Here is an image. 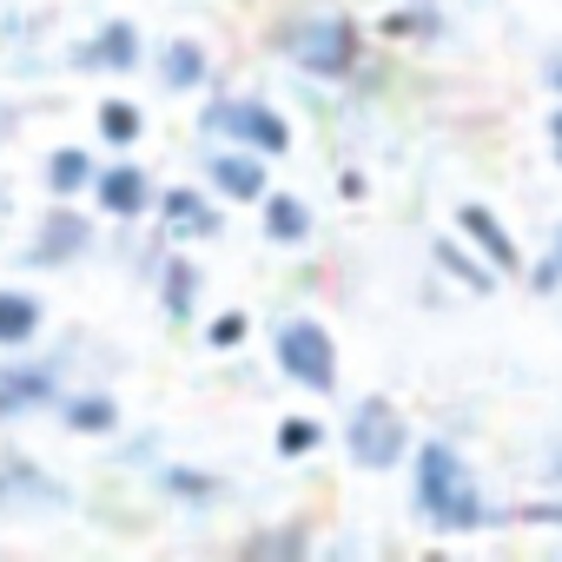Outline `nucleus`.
Here are the masks:
<instances>
[{
    "label": "nucleus",
    "instance_id": "nucleus-5",
    "mask_svg": "<svg viewBox=\"0 0 562 562\" xmlns=\"http://www.w3.org/2000/svg\"><path fill=\"white\" fill-rule=\"evenodd\" d=\"M345 450H351V463H364V470L404 463V457H411V424H404V411H397L391 397H364V404L351 411V424H345Z\"/></svg>",
    "mask_w": 562,
    "mask_h": 562
},
{
    "label": "nucleus",
    "instance_id": "nucleus-18",
    "mask_svg": "<svg viewBox=\"0 0 562 562\" xmlns=\"http://www.w3.org/2000/svg\"><path fill=\"white\" fill-rule=\"evenodd\" d=\"M54 411H60V424H67L74 437H113V430H120V404H113L106 391H74V397H60Z\"/></svg>",
    "mask_w": 562,
    "mask_h": 562
},
{
    "label": "nucleus",
    "instance_id": "nucleus-6",
    "mask_svg": "<svg viewBox=\"0 0 562 562\" xmlns=\"http://www.w3.org/2000/svg\"><path fill=\"white\" fill-rule=\"evenodd\" d=\"M67 397V371L47 364V358H14L0 364V424L14 417H34V411H54Z\"/></svg>",
    "mask_w": 562,
    "mask_h": 562
},
{
    "label": "nucleus",
    "instance_id": "nucleus-19",
    "mask_svg": "<svg viewBox=\"0 0 562 562\" xmlns=\"http://www.w3.org/2000/svg\"><path fill=\"white\" fill-rule=\"evenodd\" d=\"M93 172H100V159H93L87 146H54L47 166H41V179H47L54 199H80V192L93 186Z\"/></svg>",
    "mask_w": 562,
    "mask_h": 562
},
{
    "label": "nucleus",
    "instance_id": "nucleus-3",
    "mask_svg": "<svg viewBox=\"0 0 562 562\" xmlns=\"http://www.w3.org/2000/svg\"><path fill=\"white\" fill-rule=\"evenodd\" d=\"M199 133L205 139H225V146H245V153H265V159L292 153V120L278 113V106H265V100H245V93L205 100L199 106Z\"/></svg>",
    "mask_w": 562,
    "mask_h": 562
},
{
    "label": "nucleus",
    "instance_id": "nucleus-17",
    "mask_svg": "<svg viewBox=\"0 0 562 562\" xmlns=\"http://www.w3.org/2000/svg\"><path fill=\"white\" fill-rule=\"evenodd\" d=\"M265 238L271 245H305L312 238V205L299 199V192H278V186H265Z\"/></svg>",
    "mask_w": 562,
    "mask_h": 562
},
{
    "label": "nucleus",
    "instance_id": "nucleus-27",
    "mask_svg": "<svg viewBox=\"0 0 562 562\" xmlns=\"http://www.w3.org/2000/svg\"><path fill=\"white\" fill-rule=\"evenodd\" d=\"M522 522H562V503H529V509H516Z\"/></svg>",
    "mask_w": 562,
    "mask_h": 562
},
{
    "label": "nucleus",
    "instance_id": "nucleus-14",
    "mask_svg": "<svg viewBox=\"0 0 562 562\" xmlns=\"http://www.w3.org/2000/svg\"><path fill=\"white\" fill-rule=\"evenodd\" d=\"M159 87L166 93H199L205 80H212V60H205V47L199 41H186V34H172V41H159Z\"/></svg>",
    "mask_w": 562,
    "mask_h": 562
},
{
    "label": "nucleus",
    "instance_id": "nucleus-24",
    "mask_svg": "<svg viewBox=\"0 0 562 562\" xmlns=\"http://www.w3.org/2000/svg\"><path fill=\"white\" fill-rule=\"evenodd\" d=\"M159 490H172V496H186V503L225 496V483H218V476H199V470H159Z\"/></svg>",
    "mask_w": 562,
    "mask_h": 562
},
{
    "label": "nucleus",
    "instance_id": "nucleus-21",
    "mask_svg": "<svg viewBox=\"0 0 562 562\" xmlns=\"http://www.w3.org/2000/svg\"><path fill=\"white\" fill-rule=\"evenodd\" d=\"M378 34H384V41H404V47H411V41H430V34H443V21L430 14V0H404L397 14H384V27H378Z\"/></svg>",
    "mask_w": 562,
    "mask_h": 562
},
{
    "label": "nucleus",
    "instance_id": "nucleus-12",
    "mask_svg": "<svg viewBox=\"0 0 562 562\" xmlns=\"http://www.w3.org/2000/svg\"><path fill=\"white\" fill-rule=\"evenodd\" d=\"M457 232H463V238H470V245H476V251H483L496 271H503V278H509V271H522V245L509 238V225H503L490 205L463 199V205H457Z\"/></svg>",
    "mask_w": 562,
    "mask_h": 562
},
{
    "label": "nucleus",
    "instance_id": "nucleus-22",
    "mask_svg": "<svg viewBox=\"0 0 562 562\" xmlns=\"http://www.w3.org/2000/svg\"><path fill=\"white\" fill-rule=\"evenodd\" d=\"M100 139L106 146H139V133H146V113L133 106V100H100Z\"/></svg>",
    "mask_w": 562,
    "mask_h": 562
},
{
    "label": "nucleus",
    "instance_id": "nucleus-26",
    "mask_svg": "<svg viewBox=\"0 0 562 562\" xmlns=\"http://www.w3.org/2000/svg\"><path fill=\"white\" fill-rule=\"evenodd\" d=\"M245 331H251V325H245V312H218L205 338H212V351H238V345H245Z\"/></svg>",
    "mask_w": 562,
    "mask_h": 562
},
{
    "label": "nucleus",
    "instance_id": "nucleus-30",
    "mask_svg": "<svg viewBox=\"0 0 562 562\" xmlns=\"http://www.w3.org/2000/svg\"><path fill=\"white\" fill-rule=\"evenodd\" d=\"M549 265H555V278H562V232H555V251H549Z\"/></svg>",
    "mask_w": 562,
    "mask_h": 562
},
{
    "label": "nucleus",
    "instance_id": "nucleus-1",
    "mask_svg": "<svg viewBox=\"0 0 562 562\" xmlns=\"http://www.w3.org/2000/svg\"><path fill=\"white\" fill-rule=\"evenodd\" d=\"M411 496H417V516L430 529H443V536H470V529L490 522V503H483L470 463L437 437L424 450H411Z\"/></svg>",
    "mask_w": 562,
    "mask_h": 562
},
{
    "label": "nucleus",
    "instance_id": "nucleus-20",
    "mask_svg": "<svg viewBox=\"0 0 562 562\" xmlns=\"http://www.w3.org/2000/svg\"><path fill=\"white\" fill-rule=\"evenodd\" d=\"M430 258H437V265H443V271L457 278V285H470L476 299H490V292H496V278H503V271H496L490 258H470V251H463L457 238H437V245H430Z\"/></svg>",
    "mask_w": 562,
    "mask_h": 562
},
{
    "label": "nucleus",
    "instance_id": "nucleus-31",
    "mask_svg": "<svg viewBox=\"0 0 562 562\" xmlns=\"http://www.w3.org/2000/svg\"><path fill=\"white\" fill-rule=\"evenodd\" d=\"M0 225H8V192H0Z\"/></svg>",
    "mask_w": 562,
    "mask_h": 562
},
{
    "label": "nucleus",
    "instance_id": "nucleus-8",
    "mask_svg": "<svg viewBox=\"0 0 562 562\" xmlns=\"http://www.w3.org/2000/svg\"><path fill=\"white\" fill-rule=\"evenodd\" d=\"M74 490L60 476H47L34 457H8L0 463V509L8 516H27V509H67Z\"/></svg>",
    "mask_w": 562,
    "mask_h": 562
},
{
    "label": "nucleus",
    "instance_id": "nucleus-4",
    "mask_svg": "<svg viewBox=\"0 0 562 562\" xmlns=\"http://www.w3.org/2000/svg\"><path fill=\"white\" fill-rule=\"evenodd\" d=\"M271 351H278V371H285L292 384H305V391H318V397H331V391H338V345H331V331H325L318 318H292V325H278Z\"/></svg>",
    "mask_w": 562,
    "mask_h": 562
},
{
    "label": "nucleus",
    "instance_id": "nucleus-7",
    "mask_svg": "<svg viewBox=\"0 0 562 562\" xmlns=\"http://www.w3.org/2000/svg\"><path fill=\"white\" fill-rule=\"evenodd\" d=\"M87 245H93V218H87L74 199H54V205L41 212V225H34L27 265H74V258H87Z\"/></svg>",
    "mask_w": 562,
    "mask_h": 562
},
{
    "label": "nucleus",
    "instance_id": "nucleus-9",
    "mask_svg": "<svg viewBox=\"0 0 562 562\" xmlns=\"http://www.w3.org/2000/svg\"><path fill=\"white\" fill-rule=\"evenodd\" d=\"M87 192H93V205H100L106 218H146V212H153V192H159V186H153V172H146V166L120 159V166H100Z\"/></svg>",
    "mask_w": 562,
    "mask_h": 562
},
{
    "label": "nucleus",
    "instance_id": "nucleus-16",
    "mask_svg": "<svg viewBox=\"0 0 562 562\" xmlns=\"http://www.w3.org/2000/svg\"><path fill=\"white\" fill-rule=\"evenodd\" d=\"M41 325H47V312H41L34 292L0 285V351H27V345L41 338Z\"/></svg>",
    "mask_w": 562,
    "mask_h": 562
},
{
    "label": "nucleus",
    "instance_id": "nucleus-13",
    "mask_svg": "<svg viewBox=\"0 0 562 562\" xmlns=\"http://www.w3.org/2000/svg\"><path fill=\"white\" fill-rule=\"evenodd\" d=\"M74 60H80V67H106V74H133V67L146 60V47H139V27H133V21H106Z\"/></svg>",
    "mask_w": 562,
    "mask_h": 562
},
{
    "label": "nucleus",
    "instance_id": "nucleus-23",
    "mask_svg": "<svg viewBox=\"0 0 562 562\" xmlns=\"http://www.w3.org/2000/svg\"><path fill=\"white\" fill-rule=\"evenodd\" d=\"M318 443H325L318 417H285V424H278V457H312Z\"/></svg>",
    "mask_w": 562,
    "mask_h": 562
},
{
    "label": "nucleus",
    "instance_id": "nucleus-11",
    "mask_svg": "<svg viewBox=\"0 0 562 562\" xmlns=\"http://www.w3.org/2000/svg\"><path fill=\"white\" fill-rule=\"evenodd\" d=\"M205 179H212V192H225V199H238V205H258L265 199V153H245V146H212L205 153Z\"/></svg>",
    "mask_w": 562,
    "mask_h": 562
},
{
    "label": "nucleus",
    "instance_id": "nucleus-29",
    "mask_svg": "<svg viewBox=\"0 0 562 562\" xmlns=\"http://www.w3.org/2000/svg\"><path fill=\"white\" fill-rule=\"evenodd\" d=\"M549 87H555V93H562V54H555V60H549Z\"/></svg>",
    "mask_w": 562,
    "mask_h": 562
},
{
    "label": "nucleus",
    "instance_id": "nucleus-15",
    "mask_svg": "<svg viewBox=\"0 0 562 562\" xmlns=\"http://www.w3.org/2000/svg\"><path fill=\"white\" fill-rule=\"evenodd\" d=\"M199 299H205L199 265L172 251V258L159 265V305H166V318H172V325H192V318H199Z\"/></svg>",
    "mask_w": 562,
    "mask_h": 562
},
{
    "label": "nucleus",
    "instance_id": "nucleus-2",
    "mask_svg": "<svg viewBox=\"0 0 562 562\" xmlns=\"http://www.w3.org/2000/svg\"><path fill=\"white\" fill-rule=\"evenodd\" d=\"M271 41H278V54H285L299 74H312V80H345L358 67V54H364V34H358L351 14H292Z\"/></svg>",
    "mask_w": 562,
    "mask_h": 562
},
{
    "label": "nucleus",
    "instance_id": "nucleus-25",
    "mask_svg": "<svg viewBox=\"0 0 562 562\" xmlns=\"http://www.w3.org/2000/svg\"><path fill=\"white\" fill-rule=\"evenodd\" d=\"M245 555H305V529H265V536H245Z\"/></svg>",
    "mask_w": 562,
    "mask_h": 562
},
{
    "label": "nucleus",
    "instance_id": "nucleus-28",
    "mask_svg": "<svg viewBox=\"0 0 562 562\" xmlns=\"http://www.w3.org/2000/svg\"><path fill=\"white\" fill-rule=\"evenodd\" d=\"M549 153H555V166H562V106H555V120H549Z\"/></svg>",
    "mask_w": 562,
    "mask_h": 562
},
{
    "label": "nucleus",
    "instance_id": "nucleus-10",
    "mask_svg": "<svg viewBox=\"0 0 562 562\" xmlns=\"http://www.w3.org/2000/svg\"><path fill=\"white\" fill-rule=\"evenodd\" d=\"M153 212H159V225H166L172 238H218V232H225V212H218L199 186H166V192H153Z\"/></svg>",
    "mask_w": 562,
    "mask_h": 562
}]
</instances>
